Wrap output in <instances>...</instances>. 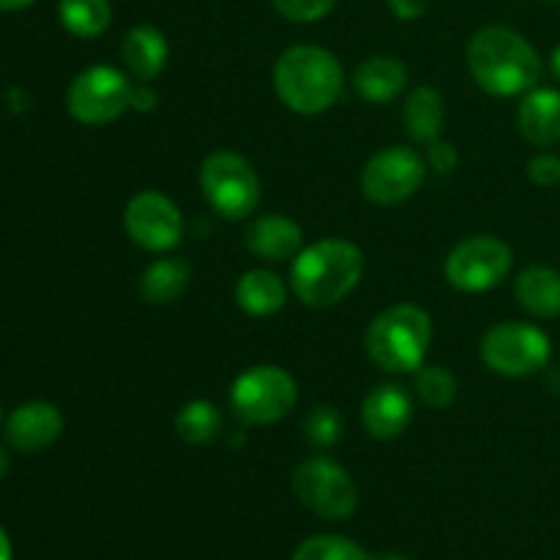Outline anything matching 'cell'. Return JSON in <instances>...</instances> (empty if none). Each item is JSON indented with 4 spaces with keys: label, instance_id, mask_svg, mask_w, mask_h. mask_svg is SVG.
<instances>
[{
    "label": "cell",
    "instance_id": "obj_1",
    "mask_svg": "<svg viewBox=\"0 0 560 560\" xmlns=\"http://www.w3.org/2000/svg\"><path fill=\"white\" fill-rule=\"evenodd\" d=\"M468 66L476 85L492 96L528 93L541 77V58L534 44L503 25H490L470 38Z\"/></svg>",
    "mask_w": 560,
    "mask_h": 560
},
{
    "label": "cell",
    "instance_id": "obj_2",
    "mask_svg": "<svg viewBox=\"0 0 560 560\" xmlns=\"http://www.w3.org/2000/svg\"><path fill=\"white\" fill-rule=\"evenodd\" d=\"M345 74L337 55L315 44H299L279 55L273 66V91L284 107L299 115H320L342 93Z\"/></svg>",
    "mask_w": 560,
    "mask_h": 560
},
{
    "label": "cell",
    "instance_id": "obj_3",
    "mask_svg": "<svg viewBox=\"0 0 560 560\" xmlns=\"http://www.w3.org/2000/svg\"><path fill=\"white\" fill-rule=\"evenodd\" d=\"M361 273H364V255L359 246L342 238H326L295 255L290 282L293 293L306 306L323 310L348 299L361 282Z\"/></svg>",
    "mask_w": 560,
    "mask_h": 560
},
{
    "label": "cell",
    "instance_id": "obj_4",
    "mask_svg": "<svg viewBox=\"0 0 560 560\" xmlns=\"http://www.w3.org/2000/svg\"><path fill=\"white\" fill-rule=\"evenodd\" d=\"M432 342V320L421 306L394 304L366 328V353L383 372H416Z\"/></svg>",
    "mask_w": 560,
    "mask_h": 560
},
{
    "label": "cell",
    "instance_id": "obj_5",
    "mask_svg": "<svg viewBox=\"0 0 560 560\" xmlns=\"http://www.w3.org/2000/svg\"><path fill=\"white\" fill-rule=\"evenodd\" d=\"M202 195L224 219H246L260 206L262 186L255 167L233 151H217L200 167Z\"/></svg>",
    "mask_w": 560,
    "mask_h": 560
},
{
    "label": "cell",
    "instance_id": "obj_6",
    "mask_svg": "<svg viewBox=\"0 0 560 560\" xmlns=\"http://www.w3.org/2000/svg\"><path fill=\"white\" fill-rule=\"evenodd\" d=\"M299 402V388L282 366L260 364L235 377L230 388V405L246 424H273L284 419Z\"/></svg>",
    "mask_w": 560,
    "mask_h": 560
},
{
    "label": "cell",
    "instance_id": "obj_7",
    "mask_svg": "<svg viewBox=\"0 0 560 560\" xmlns=\"http://www.w3.org/2000/svg\"><path fill=\"white\" fill-rule=\"evenodd\" d=\"M131 93H135V85L126 80L124 71L113 66H91L74 77L66 104H69L71 118L80 124L104 126L131 109Z\"/></svg>",
    "mask_w": 560,
    "mask_h": 560
},
{
    "label": "cell",
    "instance_id": "obj_8",
    "mask_svg": "<svg viewBox=\"0 0 560 560\" xmlns=\"http://www.w3.org/2000/svg\"><path fill=\"white\" fill-rule=\"evenodd\" d=\"M293 490L312 514L323 520H348L359 506V490L345 468L328 457H310L295 468Z\"/></svg>",
    "mask_w": 560,
    "mask_h": 560
},
{
    "label": "cell",
    "instance_id": "obj_9",
    "mask_svg": "<svg viewBox=\"0 0 560 560\" xmlns=\"http://www.w3.org/2000/svg\"><path fill=\"white\" fill-rule=\"evenodd\" d=\"M481 359L498 375H536L550 361V337L530 323H501L487 331L481 342Z\"/></svg>",
    "mask_w": 560,
    "mask_h": 560
},
{
    "label": "cell",
    "instance_id": "obj_10",
    "mask_svg": "<svg viewBox=\"0 0 560 560\" xmlns=\"http://www.w3.org/2000/svg\"><path fill=\"white\" fill-rule=\"evenodd\" d=\"M512 249L495 235H470L446 257V279L463 293L498 288L512 271Z\"/></svg>",
    "mask_w": 560,
    "mask_h": 560
},
{
    "label": "cell",
    "instance_id": "obj_11",
    "mask_svg": "<svg viewBox=\"0 0 560 560\" xmlns=\"http://www.w3.org/2000/svg\"><path fill=\"white\" fill-rule=\"evenodd\" d=\"M427 178L421 153L408 145H392L377 151L361 170V191L377 206H397L413 197Z\"/></svg>",
    "mask_w": 560,
    "mask_h": 560
},
{
    "label": "cell",
    "instance_id": "obj_12",
    "mask_svg": "<svg viewBox=\"0 0 560 560\" xmlns=\"http://www.w3.org/2000/svg\"><path fill=\"white\" fill-rule=\"evenodd\" d=\"M129 238L145 252H170L184 238V217L162 191H140L124 211Z\"/></svg>",
    "mask_w": 560,
    "mask_h": 560
},
{
    "label": "cell",
    "instance_id": "obj_13",
    "mask_svg": "<svg viewBox=\"0 0 560 560\" xmlns=\"http://www.w3.org/2000/svg\"><path fill=\"white\" fill-rule=\"evenodd\" d=\"M413 421V399L399 383H383L366 394L361 405V424L377 441H394Z\"/></svg>",
    "mask_w": 560,
    "mask_h": 560
},
{
    "label": "cell",
    "instance_id": "obj_14",
    "mask_svg": "<svg viewBox=\"0 0 560 560\" xmlns=\"http://www.w3.org/2000/svg\"><path fill=\"white\" fill-rule=\"evenodd\" d=\"M63 432V416L49 402H27L9 416L5 441L22 454L42 452L52 446Z\"/></svg>",
    "mask_w": 560,
    "mask_h": 560
},
{
    "label": "cell",
    "instance_id": "obj_15",
    "mask_svg": "<svg viewBox=\"0 0 560 560\" xmlns=\"http://www.w3.org/2000/svg\"><path fill=\"white\" fill-rule=\"evenodd\" d=\"M301 244H304V230L299 228V222L282 217V213L260 217L246 228V246H249L252 255L262 257V260H290V257L299 255Z\"/></svg>",
    "mask_w": 560,
    "mask_h": 560
},
{
    "label": "cell",
    "instance_id": "obj_16",
    "mask_svg": "<svg viewBox=\"0 0 560 560\" xmlns=\"http://www.w3.org/2000/svg\"><path fill=\"white\" fill-rule=\"evenodd\" d=\"M517 126L536 148L556 145L560 140V91L534 88L517 109Z\"/></svg>",
    "mask_w": 560,
    "mask_h": 560
},
{
    "label": "cell",
    "instance_id": "obj_17",
    "mask_svg": "<svg viewBox=\"0 0 560 560\" xmlns=\"http://www.w3.org/2000/svg\"><path fill=\"white\" fill-rule=\"evenodd\" d=\"M120 58H124L126 69L131 77L140 82L156 80L164 71L170 58V44L164 33L153 25H137L131 27L120 44Z\"/></svg>",
    "mask_w": 560,
    "mask_h": 560
},
{
    "label": "cell",
    "instance_id": "obj_18",
    "mask_svg": "<svg viewBox=\"0 0 560 560\" xmlns=\"http://www.w3.org/2000/svg\"><path fill=\"white\" fill-rule=\"evenodd\" d=\"M405 85H408V69L402 60L392 58V55L366 58L353 74L355 93L370 104L392 102L402 93Z\"/></svg>",
    "mask_w": 560,
    "mask_h": 560
},
{
    "label": "cell",
    "instance_id": "obj_19",
    "mask_svg": "<svg viewBox=\"0 0 560 560\" xmlns=\"http://www.w3.org/2000/svg\"><path fill=\"white\" fill-rule=\"evenodd\" d=\"M523 310L536 317H560V271L550 266H530L514 282Z\"/></svg>",
    "mask_w": 560,
    "mask_h": 560
},
{
    "label": "cell",
    "instance_id": "obj_20",
    "mask_svg": "<svg viewBox=\"0 0 560 560\" xmlns=\"http://www.w3.org/2000/svg\"><path fill=\"white\" fill-rule=\"evenodd\" d=\"M443 120H446V104L441 93L430 85L416 88L405 104V131L427 148L441 140Z\"/></svg>",
    "mask_w": 560,
    "mask_h": 560
},
{
    "label": "cell",
    "instance_id": "obj_21",
    "mask_svg": "<svg viewBox=\"0 0 560 560\" xmlns=\"http://www.w3.org/2000/svg\"><path fill=\"white\" fill-rule=\"evenodd\" d=\"M284 299H288V290H284L282 279L273 271H262V268L244 273L238 279V288H235V301L252 317L277 315L284 306Z\"/></svg>",
    "mask_w": 560,
    "mask_h": 560
},
{
    "label": "cell",
    "instance_id": "obj_22",
    "mask_svg": "<svg viewBox=\"0 0 560 560\" xmlns=\"http://www.w3.org/2000/svg\"><path fill=\"white\" fill-rule=\"evenodd\" d=\"M189 266L184 260H173V257H164V260L151 262L145 268L140 279V295L153 306H164L178 301L180 295L189 288Z\"/></svg>",
    "mask_w": 560,
    "mask_h": 560
},
{
    "label": "cell",
    "instance_id": "obj_23",
    "mask_svg": "<svg viewBox=\"0 0 560 560\" xmlns=\"http://www.w3.org/2000/svg\"><path fill=\"white\" fill-rule=\"evenodd\" d=\"M58 14L71 36L96 38L113 22V5L109 0H60Z\"/></svg>",
    "mask_w": 560,
    "mask_h": 560
},
{
    "label": "cell",
    "instance_id": "obj_24",
    "mask_svg": "<svg viewBox=\"0 0 560 560\" xmlns=\"http://www.w3.org/2000/svg\"><path fill=\"white\" fill-rule=\"evenodd\" d=\"M175 432L191 446H206V443L217 441L222 432V413L208 399H195L175 416Z\"/></svg>",
    "mask_w": 560,
    "mask_h": 560
},
{
    "label": "cell",
    "instance_id": "obj_25",
    "mask_svg": "<svg viewBox=\"0 0 560 560\" xmlns=\"http://www.w3.org/2000/svg\"><path fill=\"white\" fill-rule=\"evenodd\" d=\"M416 394L435 410H446L457 399V377L438 364H421L416 370Z\"/></svg>",
    "mask_w": 560,
    "mask_h": 560
},
{
    "label": "cell",
    "instance_id": "obj_26",
    "mask_svg": "<svg viewBox=\"0 0 560 560\" xmlns=\"http://www.w3.org/2000/svg\"><path fill=\"white\" fill-rule=\"evenodd\" d=\"M293 560H370L355 541L345 536H312L295 550Z\"/></svg>",
    "mask_w": 560,
    "mask_h": 560
},
{
    "label": "cell",
    "instance_id": "obj_27",
    "mask_svg": "<svg viewBox=\"0 0 560 560\" xmlns=\"http://www.w3.org/2000/svg\"><path fill=\"white\" fill-rule=\"evenodd\" d=\"M306 441L317 448H331L342 435V416L331 405H317L310 410L304 421Z\"/></svg>",
    "mask_w": 560,
    "mask_h": 560
},
{
    "label": "cell",
    "instance_id": "obj_28",
    "mask_svg": "<svg viewBox=\"0 0 560 560\" xmlns=\"http://www.w3.org/2000/svg\"><path fill=\"white\" fill-rule=\"evenodd\" d=\"M273 9L290 22H317L337 5V0H271Z\"/></svg>",
    "mask_w": 560,
    "mask_h": 560
},
{
    "label": "cell",
    "instance_id": "obj_29",
    "mask_svg": "<svg viewBox=\"0 0 560 560\" xmlns=\"http://www.w3.org/2000/svg\"><path fill=\"white\" fill-rule=\"evenodd\" d=\"M528 178L536 186H558L560 184V159L552 153H539L528 162Z\"/></svg>",
    "mask_w": 560,
    "mask_h": 560
},
{
    "label": "cell",
    "instance_id": "obj_30",
    "mask_svg": "<svg viewBox=\"0 0 560 560\" xmlns=\"http://www.w3.org/2000/svg\"><path fill=\"white\" fill-rule=\"evenodd\" d=\"M427 156H430V164L438 170V173H448V170L457 167V162H459L457 151H454V148L443 140L427 145Z\"/></svg>",
    "mask_w": 560,
    "mask_h": 560
},
{
    "label": "cell",
    "instance_id": "obj_31",
    "mask_svg": "<svg viewBox=\"0 0 560 560\" xmlns=\"http://www.w3.org/2000/svg\"><path fill=\"white\" fill-rule=\"evenodd\" d=\"M388 5L399 20H419L430 9V0H388Z\"/></svg>",
    "mask_w": 560,
    "mask_h": 560
},
{
    "label": "cell",
    "instance_id": "obj_32",
    "mask_svg": "<svg viewBox=\"0 0 560 560\" xmlns=\"http://www.w3.org/2000/svg\"><path fill=\"white\" fill-rule=\"evenodd\" d=\"M131 107L140 109V113H148V109L156 107V93L148 85L135 88V93H131Z\"/></svg>",
    "mask_w": 560,
    "mask_h": 560
},
{
    "label": "cell",
    "instance_id": "obj_33",
    "mask_svg": "<svg viewBox=\"0 0 560 560\" xmlns=\"http://www.w3.org/2000/svg\"><path fill=\"white\" fill-rule=\"evenodd\" d=\"M31 3L33 0H0V11H22Z\"/></svg>",
    "mask_w": 560,
    "mask_h": 560
},
{
    "label": "cell",
    "instance_id": "obj_34",
    "mask_svg": "<svg viewBox=\"0 0 560 560\" xmlns=\"http://www.w3.org/2000/svg\"><path fill=\"white\" fill-rule=\"evenodd\" d=\"M0 560H11V541L3 528H0Z\"/></svg>",
    "mask_w": 560,
    "mask_h": 560
},
{
    "label": "cell",
    "instance_id": "obj_35",
    "mask_svg": "<svg viewBox=\"0 0 560 560\" xmlns=\"http://www.w3.org/2000/svg\"><path fill=\"white\" fill-rule=\"evenodd\" d=\"M9 452H5L3 446H0V479H3L5 474H9Z\"/></svg>",
    "mask_w": 560,
    "mask_h": 560
},
{
    "label": "cell",
    "instance_id": "obj_36",
    "mask_svg": "<svg viewBox=\"0 0 560 560\" xmlns=\"http://www.w3.org/2000/svg\"><path fill=\"white\" fill-rule=\"evenodd\" d=\"M550 63H552V71H556V77L560 80V47L556 49V52H552V60H550Z\"/></svg>",
    "mask_w": 560,
    "mask_h": 560
},
{
    "label": "cell",
    "instance_id": "obj_37",
    "mask_svg": "<svg viewBox=\"0 0 560 560\" xmlns=\"http://www.w3.org/2000/svg\"><path fill=\"white\" fill-rule=\"evenodd\" d=\"M372 560H408V558H402V556H377V558H372Z\"/></svg>",
    "mask_w": 560,
    "mask_h": 560
},
{
    "label": "cell",
    "instance_id": "obj_38",
    "mask_svg": "<svg viewBox=\"0 0 560 560\" xmlns=\"http://www.w3.org/2000/svg\"><path fill=\"white\" fill-rule=\"evenodd\" d=\"M552 3H560V0H552Z\"/></svg>",
    "mask_w": 560,
    "mask_h": 560
}]
</instances>
